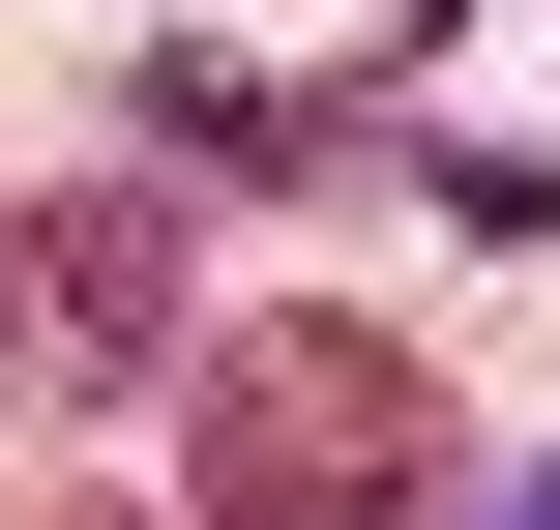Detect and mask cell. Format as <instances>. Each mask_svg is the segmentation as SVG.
<instances>
[{"label": "cell", "mask_w": 560, "mask_h": 530, "mask_svg": "<svg viewBox=\"0 0 560 530\" xmlns=\"http://www.w3.org/2000/svg\"><path fill=\"white\" fill-rule=\"evenodd\" d=\"M148 148H207V177H354V118L236 89V59H148Z\"/></svg>", "instance_id": "3957f363"}, {"label": "cell", "mask_w": 560, "mask_h": 530, "mask_svg": "<svg viewBox=\"0 0 560 530\" xmlns=\"http://www.w3.org/2000/svg\"><path fill=\"white\" fill-rule=\"evenodd\" d=\"M502 530H560V472H532V502H502Z\"/></svg>", "instance_id": "277c9868"}, {"label": "cell", "mask_w": 560, "mask_h": 530, "mask_svg": "<svg viewBox=\"0 0 560 530\" xmlns=\"http://www.w3.org/2000/svg\"><path fill=\"white\" fill-rule=\"evenodd\" d=\"M0 354H30V384H89V413H118V384H177V354H207V325H177V207H148V177H59V207L0 236Z\"/></svg>", "instance_id": "7a4b0ae2"}, {"label": "cell", "mask_w": 560, "mask_h": 530, "mask_svg": "<svg viewBox=\"0 0 560 530\" xmlns=\"http://www.w3.org/2000/svg\"><path fill=\"white\" fill-rule=\"evenodd\" d=\"M148 413H177V502H207V530H443V502H472V413H443V354H413V325H354V295H266V325H207Z\"/></svg>", "instance_id": "6da1fadb"}]
</instances>
